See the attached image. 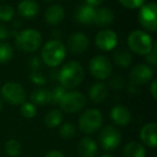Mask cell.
<instances>
[{"instance_id":"24","label":"cell","mask_w":157,"mask_h":157,"mask_svg":"<svg viewBox=\"0 0 157 157\" xmlns=\"http://www.w3.org/2000/svg\"><path fill=\"white\" fill-rule=\"evenodd\" d=\"M63 120H64L63 112L58 109L50 110V111L45 114V117H44V123L50 128L60 126V124L63 123Z\"/></svg>"},{"instance_id":"40","label":"cell","mask_w":157,"mask_h":157,"mask_svg":"<svg viewBox=\"0 0 157 157\" xmlns=\"http://www.w3.org/2000/svg\"><path fill=\"white\" fill-rule=\"evenodd\" d=\"M103 1H105V0H85V4L94 8V6H100V4H102Z\"/></svg>"},{"instance_id":"21","label":"cell","mask_w":157,"mask_h":157,"mask_svg":"<svg viewBox=\"0 0 157 157\" xmlns=\"http://www.w3.org/2000/svg\"><path fill=\"white\" fill-rule=\"evenodd\" d=\"M17 12L22 17L34 18L39 13V4L35 0H22L17 6Z\"/></svg>"},{"instance_id":"28","label":"cell","mask_w":157,"mask_h":157,"mask_svg":"<svg viewBox=\"0 0 157 157\" xmlns=\"http://www.w3.org/2000/svg\"><path fill=\"white\" fill-rule=\"evenodd\" d=\"M13 47L8 43H0V64L8 63L13 58Z\"/></svg>"},{"instance_id":"3","label":"cell","mask_w":157,"mask_h":157,"mask_svg":"<svg viewBox=\"0 0 157 157\" xmlns=\"http://www.w3.org/2000/svg\"><path fill=\"white\" fill-rule=\"evenodd\" d=\"M128 47L132 52L141 56H147L150 54L154 46L152 36L143 30H134L128 34L127 37Z\"/></svg>"},{"instance_id":"33","label":"cell","mask_w":157,"mask_h":157,"mask_svg":"<svg viewBox=\"0 0 157 157\" xmlns=\"http://www.w3.org/2000/svg\"><path fill=\"white\" fill-rule=\"evenodd\" d=\"M119 3L127 9H138L141 8L145 0H118Z\"/></svg>"},{"instance_id":"15","label":"cell","mask_w":157,"mask_h":157,"mask_svg":"<svg viewBox=\"0 0 157 157\" xmlns=\"http://www.w3.org/2000/svg\"><path fill=\"white\" fill-rule=\"evenodd\" d=\"M110 118L114 124L118 126H126L131 122V112L123 105H116L110 111Z\"/></svg>"},{"instance_id":"12","label":"cell","mask_w":157,"mask_h":157,"mask_svg":"<svg viewBox=\"0 0 157 157\" xmlns=\"http://www.w3.org/2000/svg\"><path fill=\"white\" fill-rule=\"evenodd\" d=\"M118 37L115 31L110 29L101 30L97 33L96 37H95V44L99 49L103 50V52H110V50L114 49L118 45Z\"/></svg>"},{"instance_id":"29","label":"cell","mask_w":157,"mask_h":157,"mask_svg":"<svg viewBox=\"0 0 157 157\" xmlns=\"http://www.w3.org/2000/svg\"><path fill=\"white\" fill-rule=\"evenodd\" d=\"M19 111H21V114L24 118L32 119L37 114V107L32 103H30V101H25V103L21 105Z\"/></svg>"},{"instance_id":"31","label":"cell","mask_w":157,"mask_h":157,"mask_svg":"<svg viewBox=\"0 0 157 157\" xmlns=\"http://www.w3.org/2000/svg\"><path fill=\"white\" fill-rule=\"evenodd\" d=\"M66 93H67V90L61 87V86L55 87L51 91V104H53V105H59V103H60V101L63 99V97L65 96Z\"/></svg>"},{"instance_id":"34","label":"cell","mask_w":157,"mask_h":157,"mask_svg":"<svg viewBox=\"0 0 157 157\" xmlns=\"http://www.w3.org/2000/svg\"><path fill=\"white\" fill-rule=\"evenodd\" d=\"M157 44L154 43V46L152 48V50L150 52V54L147 55V58L145 60L149 62V64H151L152 66H156V63H157Z\"/></svg>"},{"instance_id":"37","label":"cell","mask_w":157,"mask_h":157,"mask_svg":"<svg viewBox=\"0 0 157 157\" xmlns=\"http://www.w3.org/2000/svg\"><path fill=\"white\" fill-rule=\"evenodd\" d=\"M150 92H151V95L153 97L154 101L157 99V80L154 79L151 83V87H150Z\"/></svg>"},{"instance_id":"20","label":"cell","mask_w":157,"mask_h":157,"mask_svg":"<svg viewBox=\"0 0 157 157\" xmlns=\"http://www.w3.org/2000/svg\"><path fill=\"white\" fill-rule=\"evenodd\" d=\"M88 95L92 101H94L95 104H100L108 98L109 90L103 82H96L90 87Z\"/></svg>"},{"instance_id":"35","label":"cell","mask_w":157,"mask_h":157,"mask_svg":"<svg viewBox=\"0 0 157 157\" xmlns=\"http://www.w3.org/2000/svg\"><path fill=\"white\" fill-rule=\"evenodd\" d=\"M110 86H111L113 89H116V90H119L124 87V79L122 77H118V76H115L114 78L111 79L110 81Z\"/></svg>"},{"instance_id":"23","label":"cell","mask_w":157,"mask_h":157,"mask_svg":"<svg viewBox=\"0 0 157 157\" xmlns=\"http://www.w3.org/2000/svg\"><path fill=\"white\" fill-rule=\"evenodd\" d=\"M30 103L35 106H45L51 104V91L48 89H36L30 94Z\"/></svg>"},{"instance_id":"27","label":"cell","mask_w":157,"mask_h":157,"mask_svg":"<svg viewBox=\"0 0 157 157\" xmlns=\"http://www.w3.org/2000/svg\"><path fill=\"white\" fill-rule=\"evenodd\" d=\"M58 134L63 139L69 140V139H72L76 136V126L70 122L61 123L60 127H59V130H58Z\"/></svg>"},{"instance_id":"22","label":"cell","mask_w":157,"mask_h":157,"mask_svg":"<svg viewBox=\"0 0 157 157\" xmlns=\"http://www.w3.org/2000/svg\"><path fill=\"white\" fill-rule=\"evenodd\" d=\"M147 150L138 141H130L124 147L123 157H145Z\"/></svg>"},{"instance_id":"18","label":"cell","mask_w":157,"mask_h":157,"mask_svg":"<svg viewBox=\"0 0 157 157\" xmlns=\"http://www.w3.org/2000/svg\"><path fill=\"white\" fill-rule=\"evenodd\" d=\"M113 21L114 13L111 9L102 6V8H99L96 10L94 24L97 27H108L113 23Z\"/></svg>"},{"instance_id":"8","label":"cell","mask_w":157,"mask_h":157,"mask_svg":"<svg viewBox=\"0 0 157 157\" xmlns=\"http://www.w3.org/2000/svg\"><path fill=\"white\" fill-rule=\"evenodd\" d=\"M99 143L105 151H114L122 143L121 132L112 125L105 126L99 134Z\"/></svg>"},{"instance_id":"9","label":"cell","mask_w":157,"mask_h":157,"mask_svg":"<svg viewBox=\"0 0 157 157\" xmlns=\"http://www.w3.org/2000/svg\"><path fill=\"white\" fill-rule=\"evenodd\" d=\"M113 66L105 56H95L89 62V72L93 77L98 80H105L112 75Z\"/></svg>"},{"instance_id":"38","label":"cell","mask_w":157,"mask_h":157,"mask_svg":"<svg viewBox=\"0 0 157 157\" xmlns=\"http://www.w3.org/2000/svg\"><path fill=\"white\" fill-rule=\"evenodd\" d=\"M44 157H66L65 154L60 151H57V150H53V151H50L44 155Z\"/></svg>"},{"instance_id":"7","label":"cell","mask_w":157,"mask_h":157,"mask_svg":"<svg viewBox=\"0 0 157 157\" xmlns=\"http://www.w3.org/2000/svg\"><path fill=\"white\" fill-rule=\"evenodd\" d=\"M86 96L80 91L67 92L59 103V107L64 112L76 113L81 111L86 105Z\"/></svg>"},{"instance_id":"41","label":"cell","mask_w":157,"mask_h":157,"mask_svg":"<svg viewBox=\"0 0 157 157\" xmlns=\"http://www.w3.org/2000/svg\"><path fill=\"white\" fill-rule=\"evenodd\" d=\"M100 157H114V156L111 155V154H103V155H101Z\"/></svg>"},{"instance_id":"39","label":"cell","mask_w":157,"mask_h":157,"mask_svg":"<svg viewBox=\"0 0 157 157\" xmlns=\"http://www.w3.org/2000/svg\"><path fill=\"white\" fill-rule=\"evenodd\" d=\"M30 66H31L32 71H38L39 66H40V60L38 59V57H32L31 59H30Z\"/></svg>"},{"instance_id":"42","label":"cell","mask_w":157,"mask_h":157,"mask_svg":"<svg viewBox=\"0 0 157 157\" xmlns=\"http://www.w3.org/2000/svg\"><path fill=\"white\" fill-rule=\"evenodd\" d=\"M2 110V103H1V99H0V111Z\"/></svg>"},{"instance_id":"4","label":"cell","mask_w":157,"mask_h":157,"mask_svg":"<svg viewBox=\"0 0 157 157\" xmlns=\"http://www.w3.org/2000/svg\"><path fill=\"white\" fill-rule=\"evenodd\" d=\"M78 124L82 132L86 135H93L102 127L103 116L99 109L90 108L81 113Z\"/></svg>"},{"instance_id":"5","label":"cell","mask_w":157,"mask_h":157,"mask_svg":"<svg viewBox=\"0 0 157 157\" xmlns=\"http://www.w3.org/2000/svg\"><path fill=\"white\" fill-rule=\"evenodd\" d=\"M16 46L25 52H34L38 50L42 44V35L38 30L24 29L21 32L16 33L15 37Z\"/></svg>"},{"instance_id":"26","label":"cell","mask_w":157,"mask_h":157,"mask_svg":"<svg viewBox=\"0 0 157 157\" xmlns=\"http://www.w3.org/2000/svg\"><path fill=\"white\" fill-rule=\"evenodd\" d=\"M4 150L8 156L19 157L22 154V143L16 139H9L4 145Z\"/></svg>"},{"instance_id":"13","label":"cell","mask_w":157,"mask_h":157,"mask_svg":"<svg viewBox=\"0 0 157 157\" xmlns=\"http://www.w3.org/2000/svg\"><path fill=\"white\" fill-rule=\"evenodd\" d=\"M89 46V40L84 33L82 32H76L71 34L68 40V49L72 54H82L86 52Z\"/></svg>"},{"instance_id":"30","label":"cell","mask_w":157,"mask_h":157,"mask_svg":"<svg viewBox=\"0 0 157 157\" xmlns=\"http://www.w3.org/2000/svg\"><path fill=\"white\" fill-rule=\"evenodd\" d=\"M15 14L14 9L9 4H1L0 6V21H10Z\"/></svg>"},{"instance_id":"17","label":"cell","mask_w":157,"mask_h":157,"mask_svg":"<svg viewBox=\"0 0 157 157\" xmlns=\"http://www.w3.org/2000/svg\"><path fill=\"white\" fill-rule=\"evenodd\" d=\"M95 13H96L95 8L87 6V4H82L78 6V9L74 12V18L79 24L90 25V24H94Z\"/></svg>"},{"instance_id":"25","label":"cell","mask_w":157,"mask_h":157,"mask_svg":"<svg viewBox=\"0 0 157 157\" xmlns=\"http://www.w3.org/2000/svg\"><path fill=\"white\" fill-rule=\"evenodd\" d=\"M114 62L121 67H128L132 62V56L127 49L121 48L118 49L113 55Z\"/></svg>"},{"instance_id":"14","label":"cell","mask_w":157,"mask_h":157,"mask_svg":"<svg viewBox=\"0 0 157 157\" xmlns=\"http://www.w3.org/2000/svg\"><path fill=\"white\" fill-rule=\"evenodd\" d=\"M140 139L144 145L155 149L157 145V124L155 122L147 123L141 128Z\"/></svg>"},{"instance_id":"32","label":"cell","mask_w":157,"mask_h":157,"mask_svg":"<svg viewBox=\"0 0 157 157\" xmlns=\"http://www.w3.org/2000/svg\"><path fill=\"white\" fill-rule=\"evenodd\" d=\"M29 78L37 86H43L46 82L45 76L41 72H39V71H32L31 74L29 75Z\"/></svg>"},{"instance_id":"6","label":"cell","mask_w":157,"mask_h":157,"mask_svg":"<svg viewBox=\"0 0 157 157\" xmlns=\"http://www.w3.org/2000/svg\"><path fill=\"white\" fill-rule=\"evenodd\" d=\"M1 95L6 103L13 106H19L26 101V91L24 87L19 82L9 81L1 88Z\"/></svg>"},{"instance_id":"2","label":"cell","mask_w":157,"mask_h":157,"mask_svg":"<svg viewBox=\"0 0 157 157\" xmlns=\"http://www.w3.org/2000/svg\"><path fill=\"white\" fill-rule=\"evenodd\" d=\"M67 50L59 40H51L46 42L42 47L41 57L43 62L51 67H55L61 64L66 58Z\"/></svg>"},{"instance_id":"11","label":"cell","mask_w":157,"mask_h":157,"mask_svg":"<svg viewBox=\"0 0 157 157\" xmlns=\"http://www.w3.org/2000/svg\"><path fill=\"white\" fill-rule=\"evenodd\" d=\"M153 76H154V72L151 66L143 63L134 65L129 73L130 80L136 86L145 85V83L150 82L153 79Z\"/></svg>"},{"instance_id":"10","label":"cell","mask_w":157,"mask_h":157,"mask_svg":"<svg viewBox=\"0 0 157 157\" xmlns=\"http://www.w3.org/2000/svg\"><path fill=\"white\" fill-rule=\"evenodd\" d=\"M156 3L150 2V3L143 4L140 8L138 14L139 23L141 24L144 29L151 32H155L157 30V19H156Z\"/></svg>"},{"instance_id":"43","label":"cell","mask_w":157,"mask_h":157,"mask_svg":"<svg viewBox=\"0 0 157 157\" xmlns=\"http://www.w3.org/2000/svg\"><path fill=\"white\" fill-rule=\"evenodd\" d=\"M44 1H53V0H44Z\"/></svg>"},{"instance_id":"1","label":"cell","mask_w":157,"mask_h":157,"mask_svg":"<svg viewBox=\"0 0 157 157\" xmlns=\"http://www.w3.org/2000/svg\"><path fill=\"white\" fill-rule=\"evenodd\" d=\"M85 77V71L83 66L76 61H70L66 63L59 70L57 78L60 86L67 89H73L82 83Z\"/></svg>"},{"instance_id":"36","label":"cell","mask_w":157,"mask_h":157,"mask_svg":"<svg viewBox=\"0 0 157 157\" xmlns=\"http://www.w3.org/2000/svg\"><path fill=\"white\" fill-rule=\"evenodd\" d=\"M11 35V32L4 25L0 24V40H6Z\"/></svg>"},{"instance_id":"16","label":"cell","mask_w":157,"mask_h":157,"mask_svg":"<svg viewBox=\"0 0 157 157\" xmlns=\"http://www.w3.org/2000/svg\"><path fill=\"white\" fill-rule=\"evenodd\" d=\"M78 153L81 157H96L98 154V145L94 139L84 137L78 143Z\"/></svg>"},{"instance_id":"19","label":"cell","mask_w":157,"mask_h":157,"mask_svg":"<svg viewBox=\"0 0 157 157\" xmlns=\"http://www.w3.org/2000/svg\"><path fill=\"white\" fill-rule=\"evenodd\" d=\"M44 18H45V21L48 25H58L65 18V10L60 4H53V6L48 8Z\"/></svg>"}]
</instances>
